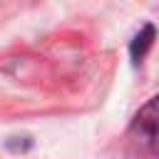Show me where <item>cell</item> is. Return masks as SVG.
Returning a JSON list of instances; mask_svg holds the SVG:
<instances>
[{
  "mask_svg": "<svg viewBox=\"0 0 159 159\" xmlns=\"http://www.w3.org/2000/svg\"><path fill=\"white\" fill-rule=\"evenodd\" d=\"M154 37H157V27H154L152 22L142 25V30L132 37V42H129V57H132L134 65H139V62L147 57L149 47L154 45Z\"/></svg>",
  "mask_w": 159,
  "mask_h": 159,
  "instance_id": "7a4b0ae2",
  "label": "cell"
},
{
  "mask_svg": "<svg viewBox=\"0 0 159 159\" xmlns=\"http://www.w3.org/2000/svg\"><path fill=\"white\" fill-rule=\"evenodd\" d=\"M129 134L147 152L159 154V94L147 99L129 124Z\"/></svg>",
  "mask_w": 159,
  "mask_h": 159,
  "instance_id": "6da1fadb",
  "label": "cell"
}]
</instances>
